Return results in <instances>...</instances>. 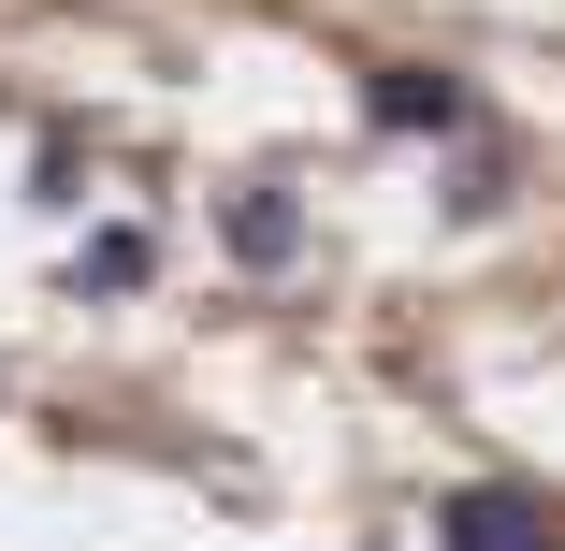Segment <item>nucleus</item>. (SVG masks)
Returning a JSON list of instances; mask_svg holds the SVG:
<instances>
[{
    "instance_id": "obj_1",
    "label": "nucleus",
    "mask_w": 565,
    "mask_h": 551,
    "mask_svg": "<svg viewBox=\"0 0 565 551\" xmlns=\"http://www.w3.org/2000/svg\"><path fill=\"white\" fill-rule=\"evenodd\" d=\"M435 551H565V508L522 479H465V494H435Z\"/></svg>"
},
{
    "instance_id": "obj_2",
    "label": "nucleus",
    "mask_w": 565,
    "mask_h": 551,
    "mask_svg": "<svg viewBox=\"0 0 565 551\" xmlns=\"http://www.w3.org/2000/svg\"><path fill=\"white\" fill-rule=\"evenodd\" d=\"M465 117H479V87L435 73V59H377V73H363V131H420V146H449Z\"/></svg>"
},
{
    "instance_id": "obj_3",
    "label": "nucleus",
    "mask_w": 565,
    "mask_h": 551,
    "mask_svg": "<svg viewBox=\"0 0 565 551\" xmlns=\"http://www.w3.org/2000/svg\"><path fill=\"white\" fill-rule=\"evenodd\" d=\"M217 247H233L247 276H290V262H305V203L262 189V174H247V189H217Z\"/></svg>"
},
{
    "instance_id": "obj_4",
    "label": "nucleus",
    "mask_w": 565,
    "mask_h": 551,
    "mask_svg": "<svg viewBox=\"0 0 565 551\" xmlns=\"http://www.w3.org/2000/svg\"><path fill=\"white\" fill-rule=\"evenodd\" d=\"M73 290H146V233H87V262H73Z\"/></svg>"
},
{
    "instance_id": "obj_5",
    "label": "nucleus",
    "mask_w": 565,
    "mask_h": 551,
    "mask_svg": "<svg viewBox=\"0 0 565 551\" xmlns=\"http://www.w3.org/2000/svg\"><path fill=\"white\" fill-rule=\"evenodd\" d=\"M30 203H58V218L87 203V146H73V131H44V160H30Z\"/></svg>"
}]
</instances>
